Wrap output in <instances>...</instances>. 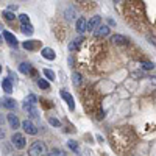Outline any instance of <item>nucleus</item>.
Segmentation results:
<instances>
[{
	"mask_svg": "<svg viewBox=\"0 0 156 156\" xmlns=\"http://www.w3.org/2000/svg\"><path fill=\"white\" fill-rule=\"evenodd\" d=\"M45 153H47V147H45L44 142H41V140L33 142L28 148V156H44Z\"/></svg>",
	"mask_w": 156,
	"mask_h": 156,
	"instance_id": "obj_1",
	"label": "nucleus"
},
{
	"mask_svg": "<svg viewBox=\"0 0 156 156\" xmlns=\"http://www.w3.org/2000/svg\"><path fill=\"white\" fill-rule=\"evenodd\" d=\"M36 103H38V97L35 95V94H30V95L24 100V105H22L24 111H28V112H30L31 109H35Z\"/></svg>",
	"mask_w": 156,
	"mask_h": 156,
	"instance_id": "obj_2",
	"label": "nucleus"
},
{
	"mask_svg": "<svg viewBox=\"0 0 156 156\" xmlns=\"http://www.w3.org/2000/svg\"><path fill=\"white\" fill-rule=\"evenodd\" d=\"M11 142H13V145H14L17 150H20V148H24L25 144H27V140H25V136L24 134H20V133H14L13 134V138H11Z\"/></svg>",
	"mask_w": 156,
	"mask_h": 156,
	"instance_id": "obj_3",
	"label": "nucleus"
},
{
	"mask_svg": "<svg viewBox=\"0 0 156 156\" xmlns=\"http://www.w3.org/2000/svg\"><path fill=\"white\" fill-rule=\"evenodd\" d=\"M22 128H24V131L27 133V134H31V136H35V134H38V126L33 123L31 120H24L22 123Z\"/></svg>",
	"mask_w": 156,
	"mask_h": 156,
	"instance_id": "obj_4",
	"label": "nucleus"
},
{
	"mask_svg": "<svg viewBox=\"0 0 156 156\" xmlns=\"http://www.w3.org/2000/svg\"><path fill=\"white\" fill-rule=\"evenodd\" d=\"M59 95H61V98H63L67 105H69V108H70L72 111L75 109V100H73V97H72L66 89H61V91H59Z\"/></svg>",
	"mask_w": 156,
	"mask_h": 156,
	"instance_id": "obj_5",
	"label": "nucleus"
},
{
	"mask_svg": "<svg viewBox=\"0 0 156 156\" xmlns=\"http://www.w3.org/2000/svg\"><path fill=\"white\" fill-rule=\"evenodd\" d=\"M100 24H101V17L100 16H94V17H91L89 22H87V30H89V31H95L100 27Z\"/></svg>",
	"mask_w": 156,
	"mask_h": 156,
	"instance_id": "obj_6",
	"label": "nucleus"
},
{
	"mask_svg": "<svg viewBox=\"0 0 156 156\" xmlns=\"http://www.w3.org/2000/svg\"><path fill=\"white\" fill-rule=\"evenodd\" d=\"M6 119H8V123H10V126H11V128H14V130H17V128H19V125H20V122H19V119H17V116H16V114L10 112L8 116H6Z\"/></svg>",
	"mask_w": 156,
	"mask_h": 156,
	"instance_id": "obj_7",
	"label": "nucleus"
},
{
	"mask_svg": "<svg viewBox=\"0 0 156 156\" xmlns=\"http://www.w3.org/2000/svg\"><path fill=\"white\" fill-rule=\"evenodd\" d=\"M94 33H95L97 38H105V36L109 35V27H108V25H100Z\"/></svg>",
	"mask_w": 156,
	"mask_h": 156,
	"instance_id": "obj_8",
	"label": "nucleus"
},
{
	"mask_svg": "<svg viewBox=\"0 0 156 156\" xmlns=\"http://www.w3.org/2000/svg\"><path fill=\"white\" fill-rule=\"evenodd\" d=\"M41 55H42L45 59H49V61H53V59L56 58V53L53 52L52 49H49V47H45V49L41 50Z\"/></svg>",
	"mask_w": 156,
	"mask_h": 156,
	"instance_id": "obj_9",
	"label": "nucleus"
},
{
	"mask_svg": "<svg viewBox=\"0 0 156 156\" xmlns=\"http://www.w3.org/2000/svg\"><path fill=\"white\" fill-rule=\"evenodd\" d=\"M3 38L6 39V42H8L11 47H17V39H16V36L13 35V33H10V31H3Z\"/></svg>",
	"mask_w": 156,
	"mask_h": 156,
	"instance_id": "obj_10",
	"label": "nucleus"
},
{
	"mask_svg": "<svg viewBox=\"0 0 156 156\" xmlns=\"http://www.w3.org/2000/svg\"><path fill=\"white\" fill-rule=\"evenodd\" d=\"M2 89L6 94H11L13 92V80L11 78H3V81H2Z\"/></svg>",
	"mask_w": 156,
	"mask_h": 156,
	"instance_id": "obj_11",
	"label": "nucleus"
},
{
	"mask_svg": "<svg viewBox=\"0 0 156 156\" xmlns=\"http://www.w3.org/2000/svg\"><path fill=\"white\" fill-rule=\"evenodd\" d=\"M111 41L114 44H117V45L128 44V38H125L123 35H114V36H111Z\"/></svg>",
	"mask_w": 156,
	"mask_h": 156,
	"instance_id": "obj_12",
	"label": "nucleus"
},
{
	"mask_svg": "<svg viewBox=\"0 0 156 156\" xmlns=\"http://www.w3.org/2000/svg\"><path fill=\"white\" fill-rule=\"evenodd\" d=\"M86 30H87V22H86L83 17H80V19L77 20V31L81 35V33H84Z\"/></svg>",
	"mask_w": 156,
	"mask_h": 156,
	"instance_id": "obj_13",
	"label": "nucleus"
},
{
	"mask_svg": "<svg viewBox=\"0 0 156 156\" xmlns=\"http://www.w3.org/2000/svg\"><path fill=\"white\" fill-rule=\"evenodd\" d=\"M2 106L3 108H8V109H14V108H16V100H13V98H3L2 100Z\"/></svg>",
	"mask_w": 156,
	"mask_h": 156,
	"instance_id": "obj_14",
	"label": "nucleus"
},
{
	"mask_svg": "<svg viewBox=\"0 0 156 156\" xmlns=\"http://www.w3.org/2000/svg\"><path fill=\"white\" fill-rule=\"evenodd\" d=\"M81 41H83V38H77L75 41H72V42L69 44V50H70V52L78 50V47H80V44H81Z\"/></svg>",
	"mask_w": 156,
	"mask_h": 156,
	"instance_id": "obj_15",
	"label": "nucleus"
},
{
	"mask_svg": "<svg viewBox=\"0 0 156 156\" xmlns=\"http://www.w3.org/2000/svg\"><path fill=\"white\" fill-rule=\"evenodd\" d=\"M20 28H22V33H24V35H27V36H31V35H33V31H35V30H33V27H31L30 24H28V25H22Z\"/></svg>",
	"mask_w": 156,
	"mask_h": 156,
	"instance_id": "obj_16",
	"label": "nucleus"
},
{
	"mask_svg": "<svg viewBox=\"0 0 156 156\" xmlns=\"http://www.w3.org/2000/svg\"><path fill=\"white\" fill-rule=\"evenodd\" d=\"M19 70L22 72V73H30L31 72V66L28 63H22V64L19 66Z\"/></svg>",
	"mask_w": 156,
	"mask_h": 156,
	"instance_id": "obj_17",
	"label": "nucleus"
},
{
	"mask_svg": "<svg viewBox=\"0 0 156 156\" xmlns=\"http://www.w3.org/2000/svg\"><path fill=\"white\" fill-rule=\"evenodd\" d=\"M42 73L45 75V78H47V80H50V81H53V80H55V77H56V75H55V72L50 70V69H44Z\"/></svg>",
	"mask_w": 156,
	"mask_h": 156,
	"instance_id": "obj_18",
	"label": "nucleus"
},
{
	"mask_svg": "<svg viewBox=\"0 0 156 156\" xmlns=\"http://www.w3.org/2000/svg\"><path fill=\"white\" fill-rule=\"evenodd\" d=\"M38 86L41 87V89H49V87H50V84H49V81H47V80H44V78H41V80H38Z\"/></svg>",
	"mask_w": 156,
	"mask_h": 156,
	"instance_id": "obj_19",
	"label": "nucleus"
},
{
	"mask_svg": "<svg viewBox=\"0 0 156 156\" xmlns=\"http://www.w3.org/2000/svg\"><path fill=\"white\" fill-rule=\"evenodd\" d=\"M67 147H69L72 152H75V153H78V150H80V148H78V144H77L75 140H69V142H67Z\"/></svg>",
	"mask_w": 156,
	"mask_h": 156,
	"instance_id": "obj_20",
	"label": "nucleus"
},
{
	"mask_svg": "<svg viewBox=\"0 0 156 156\" xmlns=\"http://www.w3.org/2000/svg\"><path fill=\"white\" fill-rule=\"evenodd\" d=\"M35 47H36V44L33 42V41H25L24 42V49L25 50H35Z\"/></svg>",
	"mask_w": 156,
	"mask_h": 156,
	"instance_id": "obj_21",
	"label": "nucleus"
},
{
	"mask_svg": "<svg viewBox=\"0 0 156 156\" xmlns=\"http://www.w3.org/2000/svg\"><path fill=\"white\" fill-rule=\"evenodd\" d=\"M72 78H73V84H75V86H80L81 84V75H80V73L73 72L72 73Z\"/></svg>",
	"mask_w": 156,
	"mask_h": 156,
	"instance_id": "obj_22",
	"label": "nucleus"
},
{
	"mask_svg": "<svg viewBox=\"0 0 156 156\" xmlns=\"http://www.w3.org/2000/svg\"><path fill=\"white\" fill-rule=\"evenodd\" d=\"M49 156H66L63 150H59V148H53V150H50Z\"/></svg>",
	"mask_w": 156,
	"mask_h": 156,
	"instance_id": "obj_23",
	"label": "nucleus"
},
{
	"mask_svg": "<svg viewBox=\"0 0 156 156\" xmlns=\"http://www.w3.org/2000/svg\"><path fill=\"white\" fill-rule=\"evenodd\" d=\"M19 20H20V24H22V25H28L30 24V19H28V16H27V14H20Z\"/></svg>",
	"mask_w": 156,
	"mask_h": 156,
	"instance_id": "obj_24",
	"label": "nucleus"
},
{
	"mask_svg": "<svg viewBox=\"0 0 156 156\" xmlns=\"http://www.w3.org/2000/svg\"><path fill=\"white\" fill-rule=\"evenodd\" d=\"M49 123L53 125V126H61V122H59L58 119H55V117H50V119H49Z\"/></svg>",
	"mask_w": 156,
	"mask_h": 156,
	"instance_id": "obj_25",
	"label": "nucleus"
},
{
	"mask_svg": "<svg viewBox=\"0 0 156 156\" xmlns=\"http://www.w3.org/2000/svg\"><path fill=\"white\" fill-rule=\"evenodd\" d=\"M3 16H5V19H6V20H13V19L16 17L11 11H3Z\"/></svg>",
	"mask_w": 156,
	"mask_h": 156,
	"instance_id": "obj_26",
	"label": "nucleus"
},
{
	"mask_svg": "<svg viewBox=\"0 0 156 156\" xmlns=\"http://www.w3.org/2000/svg\"><path fill=\"white\" fill-rule=\"evenodd\" d=\"M153 67H155L153 63H148V61L147 63H142V69H145V70H150V69H153Z\"/></svg>",
	"mask_w": 156,
	"mask_h": 156,
	"instance_id": "obj_27",
	"label": "nucleus"
},
{
	"mask_svg": "<svg viewBox=\"0 0 156 156\" xmlns=\"http://www.w3.org/2000/svg\"><path fill=\"white\" fill-rule=\"evenodd\" d=\"M14 10H17V6H14V5H10V11H14Z\"/></svg>",
	"mask_w": 156,
	"mask_h": 156,
	"instance_id": "obj_28",
	"label": "nucleus"
},
{
	"mask_svg": "<svg viewBox=\"0 0 156 156\" xmlns=\"http://www.w3.org/2000/svg\"><path fill=\"white\" fill-rule=\"evenodd\" d=\"M3 136H5V133H2V130H0V139H2Z\"/></svg>",
	"mask_w": 156,
	"mask_h": 156,
	"instance_id": "obj_29",
	"label": "nucleus"
},
{
	"mask_svg": "<svg viewBox=\"0 0 156 156\" xmlns=\"http://www.w3.org/2000/svg\"><path fill=\"white\" fill-rule=\"evenodd\" d=\"M0 30H2V24H0Z\"/></svg>",
	"mask_w": 156,
	"mask_h": 156,
	"instance_id": "obj_30",
	"label": "nucleus"
},
{
	"mask_svg": "<svg viewBox=\"0 0 156 156\" xmlns=\"http://www.w3.org/2000/svg\"><path fill=\"white\" fill-rule=\"evenodd\" d=\"M0 72H2V66H0Z\"/></svg>",
	"mask_w": 156,
	"mask_h": 156,
	"instance_id": "obj_31",
	"label": "nucleus"
}]
</instances>
